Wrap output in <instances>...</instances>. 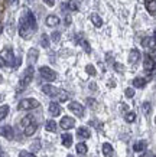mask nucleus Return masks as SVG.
I'll use <instances>...</instances> for the list:
<instances>
[{
	"label": "nucleus",
	"instance_id": "nucleus-1",
	"mask_svg": "<svg viewBox=\"0 0 156 157\" xmlns=\"http://www.w3.org/2000/svg\"><path fill=\"white\" fill-rule=\"evenodd\" d=\"M38 30V23H36V17L32 13V10L23 9L22 16L19 20V35L20 38L25 40H29L32 38V35Z\"/></svg>",
	"mask_w": 156,
	"mask_h": 157
},
{
	"label": "nucleus",
	"instance_id": "nucleus-2",
	"mask_svg": "<svg viewBox=\"0 0 156 157\" xmlns=\"http://www.w3.org/2000/svg\"><path fill=\"white\" fill-rule=\"evenodd\" d=\"M0 61L6 67H14V53L12 48H5L0 51Z\"/></svg>",
	"mask_w": 156,
	"mask_h": 157
},
{
	"label": "nucleus",
	"instance_id": "nucleus-3",
	"mask_svg": "<svg viewBox=\"0 0 156 157\" xmlns=\"http://www.w3.org/2000/svg\"><path fill=\"white\" fill-rule=\"evenodd\" d=\"M33 74H35V69H33L32 65H29V67L25 69L23 74H22V78H20V81H19V86L22 90L26 88V86L33 81Z\"/></svg>",
	"mask_w": 156,
	"mask_h": 157
},
{
	"label": "nucleus",
	"instance_id": "nucleus-4",
	"mask_svg": "<svg viewBox=\"0 0 156 157\" xmlns=\"http://www.w3.org/2000/svg\"><path fill=\"white\" fill-rule=\"evenodd\" d=\"M39 107V101L35 100V98H25L19 102L18 105V109L20 111H30V109H35Z\"/></svg>",
	"mask_w": 156,
	"mask_h": 157
},
{
	"label": "nucleus",
	"instance_id": "nucleus-5",
	"mask_svg": "<svg viewBox=\"0 0 156 157\" xmlns=\"http://www.w3.org/2000/svg\"><path fill=\"white\" fill-rule=\"evenodd\" d=\"M39 74H41V76L48 82H52L57 79V72L54 71V69H51L49 67H41L39 68Z\"/></svg>",
	"mask_w": 156,
	"mask_h": 157
},
{
	"label": "nucleus",
	"instance_id": "nucleus-6",
	"mask_svg": "<svg viewBox=\"0 0 156 157\" xmlns=\"http://www.w3.org/2000/svg\"><path fill=\"white\" fill-rule=\"evenodd\" d=\"M68 108H70V111H71V113H74L77 117H84V113H85L84 105L80 104V102L72 101V102H70V104H68Z\"/></svg>",
	"mask_w": 156,
	"mask_h": 157
},
{
	"label": "nucleus",
	"instance_id": "nucleus-7",
	"mask_svg": "<svg viewBox=\"0 0 156 157\" xmlns=\"http://www.w3.org/2000/svg\"><path fill=\"white\" fill-rule=\"evenodd\" d=\"M143 68H145V71H146L147 74H152L153 69H155V59H153V56L149 55V53L145 55V59H143Z\"/></svg>",
	"mask_w": 156,
	"mask_h": 157
},
{
	"label": "nucleus",
	"instance_id": "nucleus-8",
	"mask_svg": "<svg viewBox=\"0 0 156 157\" xmlns=\"http://www.w3.org/2000/svg\"><path fill=\"white\" fill-rule=\"evenodd\" d=\"M59 127L64 130L74 128V127H75V120L72 118V117H68V115H66V117H62L61 123H59Z\"/></svg>",
	"mask_w": 156,
	"mask_h": 157
},
{
	"label": "nucleus",
	"instance_id": "nucleus-9",
	"mask_svg": "<svg viewBox=\"0 0 156 157\" xmlns=\"http://www.w3.org/2000/svg\"><path fill=\"white\" fill-rule=\"evenodd\" d=\"M0 136H3L7 140H13V137H14L13 127L12 125H3V127H0Z\"/></svg>",
	"mask_w": 156,
	"mask_h": 157
},
{
	"label": "nucleus",
	"instance_id": "nucleus-10",
	"mask_svg": "<svg viewBox=\"0 0 156 157\" xmlns=\"http://www.w3.org/2000/svg\"><path fill=\"white\" fill-rule=\"evenodd\" d=\"M42 92H43V94H46L48 97H58V94H59V90H58L57 86L46 84V85L42 86Z\"/></svg>",
	"mask_w": 156,
	"mask_h": 157
},
{
	"label": "nucleus",
	"instance_id": "nucleus-11",
	"mask_svg": "<svg viewBox=\"0 0 156 157\" xmlns=\"http://www.w3.org/2000/svg\"><path fill=\"white\" fill-rule=\"evenodd\" d=\"M140 58H142L140 51H139V49H132L130 53H129V63H130V65H134V63H137V62L140 61Z\"/></svg>",
	"mask_w": 156,
	"mask_h": 157
},
{
	"label": "nucleus",
	"instance_id": "nucleus-12",
	"mask_svg": "<svg viewBox=\"0 0 156 157\" xmlns=\"http://www.w3.org/2000/svg\"><path fill=\"white\" fill-rule=\"evenodd\" d=\"M48 109H49V114L52 115V117H58V115L61 114V105L58 104V102H55V101H52L51 104H49V107H48Z\"/></svg>",
	"mask_w": 156,
	"mask_h": 157
},
{
	"label": "nucleus",
	"instance_id": "nucleus-13",
	"mask_svg": "<svg viewBox=\"0 0 156 157\" xmlns=\"http://www.w3.org/2000/svg\"><path fill=\"white\" fill-rule=\"evenodd\" d=\"M77 137L80 140H87L91 137V131L87 127H80V128H77Z\"/></svg>",
	"mask_w": 156,
	"mask_h": 157
},
{
	"label": "nucleus",
	"instance_id": "nucleus-14",
	"mask_svg": "<svg viewBox=\"0 0 156 157\" xmlns=\"http://www.w3.org/2000/svg\"><path fill=\"white\" fill-rule=\"evenodd\" d=\"M36 130H38V124L36 123H29L26 127H25L23 130V134L26 136V137H30V136H33V134L36 133Z\"/></svg>",
	"mask_w": 156,
	"mask_h": 157
},
{
	"label": "nucleus",
	"instance_id": "nucleus-15",
	"mask_svg": "<svg viewBox=\"0 0 156 157\" xmlns=\"http://www.w3.org/2000/svg\"><path fill=\"white\" fill-rule=\"evenodd\" d=\"M38 58H39V51L36 48H32V49H29V52H28V61H29V65H33L35 62L38 61Z\"/></svg>",
	"mask_w": 156,
	"mask_h": 157
},
{
	"label": "nucleus",
	"instance_id": "nucleus-16",
	"mask_svg": "<svg viewBox=\"0 0 156 157\" xmlns=\"http://www.w3.org/2000/svg\"><path fill=\"white\" fill-rule=\"evenodd\" d=\"M59 17H58L57 14H49V16H46V19H45V23H46V26H49V28H54V26H58L59 25Z\"/></svg>",
	"mask_w": 156,
	"mask_h": 157
},
{
	"label": "nucleus",
	"instance_id": "nucleus-17",
	"mask_svg": "<svg viewBox=\"0 0 156 157\" xmlns=\"http://www.w3.org/2000/svg\"><path fill=\"white\" fill-rule=\"evenodd\" d=\"M145 2V7L150 13V16H155L156 13V2L155 0H143Z\"/></svg>",
	"mask_w": 156,
	"mask_h": 157
},
{
	"label": "nucleus",
	"instance_id": "nucleus-18",
	"mask_svg": "<svg viewBox=\"0 0 156 157\" xmlns=\"http://www.w3.org/2000/svg\"><path fill=\"white\" fill-rule=\"evenodd\" d=\"M101 151H103L104 157H113L114 154V150H113V146L110 143H103V147H101Z\"/></svg>",
	"mask_w": 156,
	"mask_h": 157
},
{
	"label": "nucleus",
	"instance_id": "nucleus-19",
	"mask_svg": "<svg viewBox=\"0 0 156 157\" xmlns=\"http://www.w3.org/2000/svg\"><path fill=\"white\" fill-rule=\"evenodd\" d=\"M61 140H62V146L64 147H71L72 146V136L70 133H64L61 136Z\"/></svg>",
	"mask_w": 156,
	"mask_h": 157
},
{
	"label": "nucleus",
	"instance_id": "nucleus-20",
	"mask_svg": "<svg viewBox=\"0 0 156 157\" xmlns=\"http://www.w3.org/2000/svg\"><path fill=\"white\" fill-rule=\"evenodd\" d=\"M65 6L68 7V10H71V12L80 10V2H78V0H66Z\"/></svg>",
	"mask_w": 156,
	"mask_h": 157
},
{
	"label": "nucleus",
	"instance_id": "nucleus-21",
	"mask_svg": "<svg viewBox=\"0 0 156 157\" xmlns=\"http://www.w3.org/2000/svg\"><path fill=\"white\" fill-rule=\"evenodd\" d=\"M147 147V143L145 141V140H140V141H137V143H134V146H133V150L136 153H143L145 150H146Z\"/></svg>",
	"mask_w": 156,
	"mask_h": 157
},
{
	"label": "nucleus",
	"instance_id": "nucleus-22",
	"mask_svg": "<svg viewBox=\"0 0 156 157\" xmlns=\"http://www.w3.org/2000/svg\"><path fill=\"white\" fill-rule=\"evenodd\" d=\"M90 20L93 22V25H94L95 28H101V26H103V19L100 17V14L91 13L90 14Z\"/></svg>",
	"mask_w": 156,
	"mask_h": 157
},
{
	"label": "nucleus",
	"instance_id": "nucleus-23",
	"mask_svg": "<svg viewBox=\"0 0 156 157\" xmlns=\"http://www.w3.org/2000/svg\"><path fill=\"white\" fill-rule=\"evenodd\" d=\"M143 46L145 48H150L152 52H155V36H149V38H146L145 40H143Z\"/></svg>",
	"mask_w": 156,
	"mask_h": 157
},
{
	"label": "nucleus",
	"instance_id": "nucleus-24",
	"mask_svg": "<svg viewBox=\"0 0 156 157\" xmlns=\"http://www.w3.org/2000/svg\"><path fill=\"white\" fill-rule=\"evenodd\" d=\"M45 128H46V131H49V133H57L58 125L54 120H48L46 123H45Z\"/></svg>",
	"mask_w": 156,
	"mask_h": 157
},
{
	"label": "nucleus",
	"instance_id": "nucleus-25",
	"mask_svg": "<svg viewBox=\"0 0 156 157\" xmlns=\"http://www.w3.org/2000/svg\"><path fill=\"white\" fill-rule=\"evenodd\" d=\"M146 79L145 78H142V76H137V78H134L133 79V86L134 88H145L146 86Z\"/></svg>",
	"mask_w": 156,
	"mask_h": 157
},
{
	"label": "nucleus",
	"instance_id": "nucleus-26",
	"mask_svg": "<svg viewBox=\"0 0 156 157\" xmlns=\"http://www.w3.org/2000/svg\"><path fill=\"white\" fill-rule=\"evenodd\" d=\"M75 148H77V153H78L80 156H85V154H87V151H88V148H87L85 143H78Z\"/></svg>",
	"mask_w": 156,
	"mask_h": 157
},
{
	"label": "nucleus",
	"instance_id": "nucleus-27",
	"mask_svg": "<svg viewBox=\"0 0 156 157\" xmlns=\"http://www.w3.org/2000/svg\"><path fill=\"white\" fill-rule=\"evenodd\" d=\"M9 114V105H2L0 107V121L2 120H5Z\"/></svg>",
	"mask_w": 156,
	"mask_h": 157
},
{
	"label": "nucleus",
	"instance_id": "nucleus-28",
	"mask_svg": "<svg viewBox=\"0 0 156 157\" xmlns=\"http://www.w3.org/2000/svg\"><path fill=\"white\" fill-rule=\"evenodd\" d=\"M58 100L61 101V102H64V101L68 100V92L64 90H59V94H58Z\"/></svg>",
	"mask_w": 156,
	"mask_h": 157
},
{
	"label": "nucleus",
	"instance_id": "nucleus-29",
	"mask_svg": "<svg viewBox=\"0 0 156 157\" xmlns=\"http://www.w3.org/2000/svg\"><path fill=\"white\" fill-rule=\"evenodd\" d=\"M124 120H126V123H134L136 114H134V113H127V114L124 115Z\"/></svg>",
	"mask_w": 156,
	"mask_h": 157
},
{
	"label": "nucleus",
	"instance_id": "nucleus-30",
	"mask_svg": "<svg viewBox=\"0 0 156 157\" xmlns=\"http://www.w3.org/2000/svg\"><path fill=\"white\" fill-rule=\"evenodd\" d=\"M85 71H87V74H88V75H91V76L97 75V71H95V68L93 67V65H87V67H85Z\"/></svg>",
	"mask_w": 156,
	"mask_h": 157
},
{
	"label": "nucleus",
	"instance_id": "nucleus-31",
	"mask_svg": "<svg viewBox=\"0 0 156 157\" xmlns=\"http://www.w3.org/2000/svg\"><path fill=\"white\" fill-rule=\"evenodd\" d=\"M41 45H42V48H48V46H49L48 35H42V38H41Z\"/></svg>",
	"mask_w": 156,
	"mask_h": 157
},
{
	"label": "nucleus",
	"instance_id": "nucleus-32",
	"mask_svg": "<svg viewBox=\"0 0 156 157\" xmlns=\"http://www.w3.org/2000/svg\"><path fill=\"white\" fill-rule=\"evenodd\" d=\"M51 38H52V40H54L55 43L59 42V39H61V32H58V30H55V32H52Z\"/></svg>",
	"mask_w": 156,
	"mask_h": 157
},
{
	"label": "nucleus",
	"instance_id": "nucleus-33",
	"mask_svg": "<svg viewBox=\"0 0 156 157\" xmlns=\"http://www.w3.org/2000/svg\"><path fill=\"white\" fill-rule=\"evenodd\" d=\"M80 43L82 45V48H84V51L87 53H90L91 52V48H90V45H88V42L85 40V39H82V40H80Z\"/></svg>",
	"mask_w": 156,
	"mask_h": 157
},
{
	"label": "nucleus",
	"instance_id": "nucleus-34",
	"mask_svg": "<svg viewBox=\"0 0 156 157\" xmlns=\"http://www.w3.org/2000/svg\"><path fill=\"white\" fill-rule=\"evenodd\" d=\"M19 157H36L33 153H29V151H26V150H22V151L19 153Z\"/></svg>",
	"mask_w": 156,
	"mask_h": 157
},
{
	"label": "nucleus",
	"instance_id": "nucleus-35",
	"mask_svg": "<svg viewBox=\"0 0 156 157\" xmlns=\"http://www.w3.org/2000/svg\"><path fill=\"white\" fill-rule=\"evenodd\" d=\"M126 97H127V98H133V97H134V90H133V88H127V90H126Z\"/></svg>",
	"mask_w": 156,
	"mask_h": 157
},
{
	"label": "nucleus",
	"instance_id": "nucleus-36",
	"mask_svg": "<svg viewBox=\"0 0 156 157\" xmlns=\"http://www.w3.org/2000/svg\"><path fill=\"white\" fill-rule=\"evenodd\" d=\"M143 111H145V114H149V111H150V102H145L143 104Z\"/></svg>",
	"mask_w": 156,
	"mask_h": 157
},
{
	"label": "nucleus",
	"instance_id": "nucleus-37",
	"mask_svg": "<svg viewBox=\"0 0 156 157\" xmlns=\"http://www.w3.org/2000/svg\"><path fill=\"white\" fill-rule=\"evenodd\" d=\"M45 2V5L49 6V7H54L55 6V0H43Z\"/></svg>",
	"mask_w": 156,
	"mask_h": 157
},
{
	"label": "nucleus",
	"instance_id": "nucleus-38",
	"mask_svg": "<svg viewBox=\"0 0 156 157\" xmlns=\"http://www.w3.org/2000/svg\"><path fill=\"white\" fill-rule=\"evenodd\" d=\"M114 68L117 69L118 74H122V72H123V65H120V63H114Z\"/></svg>",
	"mask_w": 156,
	"mask_h": 157
},
{
	"label": "nucleus",
	"instance_id": "nucleus-39",
	"mask_svg": "<svg viewBox=\"0 0 156 157\" xmlns=\"http://www.w3.org/2000/svg\"><path fill=\"white\" fill-rule=\"evenodd\" d=\"M65 25L66 26L71 25V16H70V14H65Z\"/></svg>",
	"mask_w": 156,
	"mask_h": 157
},
{
	"label": "nucleus",
	"instance_id": "nucleus-40",
	"mask_svg": "<svg viewBox=\"0 0 156 157\" xmlns=\"http://www.w3.org/2000/svg\"><path fill=\"white\" fill-rule=\"evenodd\" d=\"M39 147H41V144H39V141H35V146L32 144V150H38Z\"/></svg>",
	"mask_w": 156,
	"mask_h": 157
},
{
	"label": "nucleus",
	"instance_id": "nucleus-41",
	"mask_svg": "<svg viewBox=\"0 0 156 157\" xmlns=\"http://www.w3.org/2000/svg\"><path fill=\"white\" fill-rule=\"evenodd\" d=\"M68 157H74V156H71V154H68Z\"/></svg>",
	"mask_w": 156,
	"mask_h": 157
},
{
	"label": "nucleus",
	"instance_id": "nucleus-42",
	"mask_svg": "<svg viewBox=\"0 0 156 157\" xmlns=\"http://www.w3.org/2000/svg\"><path fill=\"white\" fill-rule=\"evenodd\" d=\"M0 100H2V95H0Z\"/></svg>",
	"mask_w": 156,
	"mask_h": 157
}]
</instances>
